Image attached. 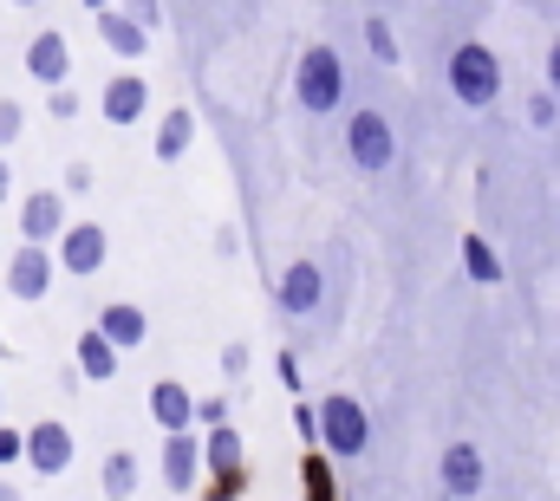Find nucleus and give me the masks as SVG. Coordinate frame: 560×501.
<instances>
[{"label": "nucleus", "instance_id": "obj_13", "mask_svg": "<svg viewBox=\"0 0 560 501\" xmlns=\"http://www.w3.org/2000/svg\"><path fill=\"white\" fill-rule=\"evenodd\" d=\"M275 300H280V313H287V319H306V313L326 300V273H319V260H293V267L280 273Z\"/></svg>", "mask_w": 560, "mask_h": 501}, {"label": "nucleus", "instance_id": "obj_4", "mask_svg": "<svg viewBox=\"0 0 560 501\" xmlns=\"http://www.w3.org/2000/svg\"><path fill=\"white\" fill-rule=\"evenodd\" d=\"M346 156L365 170V176H385L392 163H398V130L385 112H372V105H359L352 118H346Z\"/></svg>", "mask_w": 560, "mask_h": 501}, {"label": "nucleus", "instance_id": "obj_25", "mask_svg": "<svg viewBox=\"0 0 560 501\" xmlns=\"http://www.w3.org/2000/svg\"><path fill=\"white\" fill-rule=\"evenodd\" d=\"M20 137H26V105H20V98H0V156H7Z\"/></svg>", "mask_w": 560, "mask_h": 501}, {"label": "nucleus", "instance_id": "obj_18", "mask_svg": "<svg viewBox=\"0 0 560 501\" xmlns=\"http://www.w3.org/2000/svg\"><path fill=\"white\" fill-rule=\"evenodd\" d=\"M98 333H105L118 352H138L143 339H150V313L131 306V300H112V306H98Z\"/></svg>", "mask_w": 560, "mask_h": 501}, {"label": "nucleus", "instance_id": "obj_39", "mask_svg": "<svg viewBox=\"0 0 560 501\" xmlns=\"http://www.w3.org/2000/svg\"><path fill=\"white\" fill-rule=\"evenodd\" d=\"M0 359H13V346H7V333H0Z\"/></svg>", "mask_w": 560, "mask_h": 501}, {"label": "nucleus", "instance_id": "obj_27", "mask_svg": "<svg viewBox=\"0 0 560 501\" xmlns=\"http://www.w3.org/2000/svg\"><path fill=\"white\" fill-rule=\"evenodd\" d=\"M528 125H535V130H555V125H560V98L548 92V85L528 98Z\"/></svg>", "mask_w": 560, "mask_h": 501}, {"label": "nucleus", "instance_id": "obj_29", "mask_svg": "<svg viewBox=\"0 0 560 501\" xmlns=\"http://www.w3.org/2000/svg\"><path fill=\"white\" fill-rule=\"evenodd\" d=\"M293 430H300V443H306V450H319V410H313L306 397H293Z\"/></svg>", "mask_w": 560, "mask_h": 501}, {"label": "nucleus", "instance_id": "obj_26", "mask_svg": "<svg viewBox=\"0 0 560 501\" xmlns=\"http://www.w3.org/2000/svg\"><path fill=\"white\" fill-rule=\"evenodd\" d=\"M79 112H85V98H79L72 85H52V92H46V118H59V125H72Z\"/></svg>", "mask_w": 560, "mask_h": 501}, {"label": "nucleus", "instance_id": "obj_19", "mask_svg": "<svg viewBox=\"0 0 560 501\" xmlns=\"http://www.w3.org/2000/svg\"><path fill=\"white\" fill-rule=\"evenodd\" d=\"M235 469H248L242 430H235V423H215V430H202V476H235Z\"/></svg>", "mask_w": 560, "mask_h": 501}, {"label": "nucleus", "instance_id": "obj_7", "mask_svg": "<svg viewBox=\"0 0 560 501\" xmlns=\"http://www.w3.org/2000/svg\"><path fill=\"white\" fill-rule=\"evenodd\" d=\"M52 260H59V273H72V280H92V273L112 260V235H105L98 222H72V229L52 242Z\"/></svg>", "mask_w": 560, "mask_h": 501}, {"label": "nucleus", "instance_id": "obj_23", "mask_svg": "<svg viewBox=\"0 0 560 501\" xmlns=\"http://www.w3.org/2000/svg\"><path fill=\"white\" fill-rule=\"evenodd\" d=\"M255 489V469H235V476H202V501H242Z\"/></svg>", "mask_w": 560, "mask_h": 501}, {"label": "nucleus", "instance_id": "obj_28", "mask_svg": "<svg viewBox=\"0 0 560 501\" xmlns=\"http://www.w3.org/2000/svg\"><path fill=\"white\" fill-rule=\"evenodd\" d=\"M92 189H98V170H92L85 156H72V163H66V196H92Z\"/></svg>", "mask_w": 560, "mask_h": 501}, {"label": "nucleus", "instance_id": "obj_30", "mask_svg": "<svg viewBox=\"0 0 560 501\" xmlns=\"http://www.w3.org/2000/svg\"><path fill=\"white\" fill-rule=\"evenodd\" d=\"M248 365H255V352H248L242 339H229V346H222V377H248Z\"/></svg>", "mask_w": 560, "mask_h": 501}, {"label": "nucleus", "instance_id": "obj_1", "mask_svg": "<svg viewBox=\"0 0 560 501\" xmlns=\"http://www.w3.org/2000/svg\"><path fill=\"white\" fill-rule=\"evenodd\" d=\"M313 410H319V456L359 463V456L372 450V410H365L352 391H326Z\"/></svg>", "mask_w": 560, "mask_h": 501}, {"label": "nucleus", "instance_id": "obj_15", "mask_svg": "<svg viewBox=\"0 0 560 501\" xmlns=\"http://www.w3.org/2000/svg\"><path fill=\"white\" fill-rule=\"evenodd\" d=\"M118 365H125V352H118L98 326H85V333L72 339V372L85 377V384H112V377H118Z\"/></svg>", "mask_w": 560, "mask_h": 501}, {"label": "nucleus", "instance_id": "obj_12", "mask_svg": "<svg viewBox=\"0 0 560 501\" xmlns=\"http://www.w3.org/2000/svg\"><path fill=\"white\" fill-rule=\"evenodd\" d=\"M26 79H39L46 92H52V85H72V46H66L59 26H39V33L26 39Z\"/></svg>", "mask_w": 560, "mask_h": 501}, {"label": "nucleus", "instance_id": "obj_40", "mask_svg": "<svg viewBox=\"0 0 560 501\" xmlns=\"http://www.w3.org/2000/svg\"><path fill=\"white\" fill-rule=\"evenodd\" d=\"M0 423H7V391H0Z\"/></svg>", "mask_w": 560, "mask_h": 501}, {"label": "nucleus", "instance_id": "obj_37", "mask_svg": "<svg viewBox=\"0 0 560 501\" xmlns=\"http://www.w3.org/2000/svg\"><path fill=\"white\" fill-rule=\"evenodd\" d=\"M0 501H26V496H20V482H7V476H0Z\"/></svg>", "mask_w": 560, "mask_h": 501}, {"label": "nucleus", "instance_id": "obj_17", "mask_svg": "<svg viewBox=\"0 0 560 501\" xmlns=\"http://www.w3.org/2000/svg\"><path fill=\"white\" fill-rule=\"evenodd\" d=\"M189 143H196V112H189V105H170V112L156 118L150 156H156V163H183V156H189Z\"/></svg>", "mask_w": 560, "mask_h": 501}, {"label": "nucleus", "instance_id": "obj_5", "mask_svg": "<svg viewBox=\"0 0 560 501\" xmlns=\"http://www.w3.org/2000/svg\"><path fill=\"white\" fill-rule=\"evenodd\" d=\"M0 273H7V293H13L20 306H39V300L52 293V280H59V260H52V248L20 242V248L0 260Z\"/></svg>", "mask_w": 560, "mask_h": 501}, {"label": "nucleus", "instance_id": "obj_10", "mask_svg": "<svg viewBox=\"0 0 560 501\" xmlns=\"http://www.w3.org/2000/svg\"><path fill=\"white\" fill-rule=\"evenodd\" d=\"M66 229H72V215H66V189H33V196H20V242L52 248Z\"/></svg>", "mask_w": 560, "mask_h": 501}, {"label": "nucleus", "instance_id": "obj_2", "mask_svg": "<svg viewBox=\"0 0 560 501\" xmlns=\"http://www.w3.org/2000/svg\"><path fill=\"white\" fill-rule=\"evenodd\" d=\"M293 98H300L306 118H332V112L346 105V59H339L326 39H313V46L300 53V66H293Z\"/></svg>", "mask_w": 560, "mask_h": 501}, {"label": "nucleus", "instance_id": "obj_41", "mask_svg": "<svg viewBox=\"0 0 560 501\" xmlns=\"http://www.w3.org/2000/svg\"><path fill=\"white\" fill-rule=\"evenodd\" d=\"M13 7H39V0H13Z\"/></svg>", "mask_w": 560, "mask_h": 501}, {"label": "nucleus", "instance_id": "obj_16", "mask_svg": "<svg viewBox=\"0 0 560 501\" xmlns=\"http://www.w3.org/2000/svg\"><path fill=\"white\" fill-rule=\"evenodd\" d=\"M98 39H105V53L125 59V66H138L143 53H150V33H143L125 7H105V13H98Z\"/></svg>", "mask_w": 560, "mask_h": 501}, {"label": "nucleus", "instance_id": "obj_35", "mask_svg": "<svg viewBox=\"0 0 560 501\" xmlns=\"http://www.w3.org/2000/svg\"><path fill=\"white\" fill-rule=\"evenodd\" d=\"M548 92H555V98H560V39H555V46H548Z\"/></svg>", "mask_w": 560, "mask_h": 501}, {"label": "nucleus", "instance_id": "obj_6", "mask_svg": "<svg viewBox=\"0 0 560 501\" xmlns=\"http://www.w3.org/2000/svg\"><path fill=\"white\" fill-rule=\"evenodd\" d=\"M72 456H79V443H72V423H59V417H39V423H26V469L33 476H66L72 469Z\"/></svg>", "mask_w": 560, "mask_h": 501}, {"label": "nucleus", "instance_id": "obj_36", "mask_svg": "<svg viewBox=\"0 0 560 501\" xmlns=\"http://www.w3.org/2000/svg\"><path fill=\"white\" fill-rule=\"evenodd\" d=\"M0 202H13V170H7V156H0Z\"/></svg>", "mask_w": 560, "mask_h": 501}, {"label": "nucleus", "instance_id": "obj_31", "mask_svg": "<svg viewBox=\"0 0 560 501\" xmlns=\"http://www.w3.org/2000/svg\"><path fill=\"white\" fill-rule=\"evenodd\" d=\"M118 7H125V13L138 20L143 33H156V26H163V0H118Z\"/></svg>", "mask_w": 560, "mask_h": 501}, {"label": "nucleus", "instance_id": "obj_38", "mask_svg": "<svg viewBox=\"0 0 560 501\" xmlns=\"http://www.w3.org/2000/svg\"><path fill=\"white\" fill-rule=\"evenodd\" d=\"M79 7H92V13H105V7H118V0H79Z\"/></svg>", "mask_w": 560, "mask_h": 501}, {"label": "nucleus", "instance_id": "obj_8", "mask_svg": "<svg viewBox=\"0 0 560 501\" xmlns=\"http://www.w3.org/2000/svg\"><path fill=\"white\" fill-rule=\"evenodd\" d=\"M436 489L450 501H476L489 489V463H482V450L476 443H443V456H436Z\"/></svg>", "mask_w": 560, "mask_h": 501}, {"label": "nucleus", "instance_id": "obj_33", "mask_svg": "<svg viewBox=\"0 0 560 501\" xmlns=\"http://www.w3.org/2000/svg\"><path fill=\"white\" fill-rule=\"evenodd\" d=\"M196 423H202V430L229 423V397H196Z\"/></svg>", "mask_w": 560, "mask_h": 501}, {"label": "nucleus", "instance_id": "obj_20", "mask_svg": "<svg viewBox=\"0 0 560 501\" xmlns=\"http://www.w3.org/2000/svg\"><path fill=\"white\" fill-rule=\"evenodd\" d=\"M143 489V463L131 450H112L105 463H98V496L105 501H131Z\"/></svg>", "mask_w": 560, "mask_h": 501}, {"label": "nucleus", "instance_id": "obj_24", "mask_svg": "<svg viewBox=\"0 0 560 501\" xmlns=\"http://www.w3.org/2000/svg\"><path fill=\"white\" fill-rule=\"evenodd\" d=\"M365 46H372V59H378V66H398V59H405V53H398L392 20H365Z\"/></svg>", "mask_w": 560, "mask_h": 501}, {"label": "nucleus", "instance_id": "obj_21", "mask_svg": "<svg viewBox=\"0 0 560 501\" xmlns=\"http://www.w3.org/2000/svg\"><path fill=\"white\" fill-rule=\"evenodd\" d=\"M463 273L476 280V287H502V254L489 248V235H463Z\"/></svg>", "mask_w": 560, "mask_h": 501}, {"label": "nucleus", "instance_id": "obj_3", "mask_svg": "<svg viewBox=\"0 0 560 501\" xmlns=\"http://www.w3.org/2000/svg\"><path fill=\"white\" fill-rule=\"evenodd\" d=\"M443 79H450V98H456L463 112H482V105L502 98V59H495V46H482V39H463V46L450 53Z\"/></svg>", "mask_w": 560, "mask_h": 501}, {"label": "nucleus", "instance_id": "obj_34", "mask_svg": "<svg viewBox=\"0 0 560 501\" xmlns=\"http://www.w3.org/2000/svg\"><path fill=\"white\" fill-rule=\"evenodd\" d=\"M275 372H280V384H287L293 397H306V377H300V359H293V352H280V359H275Z\"/></svg>", "mask_w": 560, "mask_h": 501}, {"label": "nucleus", "instance_id": "obj_9", "mask_svg": "<svg viewBox=\"0 0 560 501\" xmlns=\"http://www.w3.org/2000/svg\"><path fill=\"white\" fill-rule=\"evenodd\" d=\"M156 476H163L170 496H196V489H202V436H196V430L163 436V450H156Z\"/></svg>", "mask_w": 560, "mask_h": 501}, {"label": "nucleus", "instance_id": "obj_22", "mask_svg": "<svg viewBox=\"0 0 560 501\" xmlns=\"http://www.w3.org/2000/svg\"><path fill=\"white\" fill-rule=\"evenodd\" d=\"M300 489H306V501H346L332 482V456H319V450L300 456Z\"/></svg>", "mask_w": 560, "mask_h": 501}, {"label": "nucleus", "instance_id": "obj_14", "mask_svg": "<svg viewBox=\"0 0 560 501\" xmlns=\"http://www.w3.org/2000/svg\"><path fill=\"white\" fill-rule=\"evenodd\" d=\"M150 423H156L163 436L196 430V391L176 384V377H156V384H150Z\"/></svg>", "mask_w": 560, "mask_h": 501}, {"label": "nucleus", "instance_id": "obj_11", "mask_svg": "<svg viewBox=\"0 0 560 501\" xmlns=\"http://www.w3.org/2000/svg\"><path fill=\"white\" fill-rule=\"evenodd\" d=\"M143 112H150V79H143V72H131V66H125L118 79H105V92H98V118H105V125L131 130Z\"/></svg>", "mask_w": 560, "mask_h": 501}, {"label": "nucleus", "instance_id": "obj_32", "mask_svg": "<svg viewBox=\"0 0 560 501\" xmlns=\"http://www.w3.org/2000/svg\"><path fill=\"white\" fill-rule=\"evenodd\" d=\"M26 456V430H13V423H0V469H13Z\"/></svg>", "mask_w": 560, "mask_h": 501}]
</instances>
